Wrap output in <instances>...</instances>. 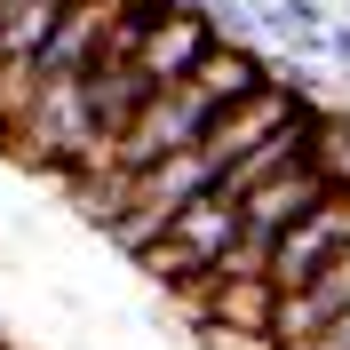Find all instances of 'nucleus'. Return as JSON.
<instances>
[{"label": "nucleus", "mask_w": 350, "mask_h": 350, "mask_svg": "<svg viewBox=\"0 0 350 350\" xmlns=\"http://www.w3.org/2000/svg\"><path fill=\"white\" fill-rule=\"evenodd\" d=\"M207 48H215V32H207V24L191 16V8H175V16L159 24L152 40L135 48V80L152 88V96H167V88H183L199 64H207Z\"/></svg>", "instance_id": "nucleus-5"}, {"label": "nucleus", "mask_w": 350, "mask_h": 350, "mask_svg": "<svg viewBox=\"0 0 350 350\" xmlns=\"http://www.w3.org/2000/svg\"><path fill=\"white\" fill-rule=\"evenodd\" d=\"M327 24H334L327 0H262V8H255V40L279 48V56H310V64H319Z\"/></svg>", "instance_id": "nucleus-7"}, {"label": "nucleus", "mask_w": 350, "mask_h": 350, "mask_svg": "<svg viewBox=\"0 0 350 350\" xmlns=\"http://www.w3.org/2000/svg\"><path fill=\"white\" fill-rule=\"evenodd\" d=\"M0 350H8V342H0Z\"/></svg>", "instance_id": "nucleus-10"}, {"label": "nucleus", "mask_w": 350, "mask_h": 350, "mask_svg": "<svg viewBox=\"0 0 350 350\" xmlns=\"http://www.w3.org/2000/svg\"><path fill=\"white\" fill-rule=\"evenodd\" d=\"M183 88H191L207 111H231V104H247V96L271 88V48H223V40H215V48H207V64H199Z\"/></svg>", "instance_id": "nucleus-6"}, {"label": "nucleus", "mask_w": 350, "mask_h": 350, "mask_svg": "<svg viewBox=\"0 0 350 350\" xmlns=\"http://www.w3.org/2000/svg\"><path fill=\"white\" fill-rule=\"evenodd\" d=\"M319 64L334 72V88H350V16L327 24V48H319Z\"/></svg>", "instance_id": "nucleus-8"}, {"label": "nucleus", "mask_w": 350, "mask_h": 350, "mask_svg": "<svg viewBox=\"0 0 350 350\" xmlns=\"http://www.w3.org/2000/svg\"><path fill=\"white\" fill-rule=\"evenodd\" d=\"M231 247H239V207L207 191V199H191V207H175L167 231H159L135 262H144L159 286H175V295H199V286L231 262Z\"/></svg>", "instance_id": "nucleus-1"}, {"label": "nucleus", "mask_w": 350, "mask_h": 350, "mask_svg": "<svg viewBox=\"0 0 350 350\" xmlns=\"http://www.w3.org/2000/svg\"><path fill=\"white\" fill-rule=\"evenodd\" d=\"M342 247H350V175L310 207V215H295L279 239L262 247V286H271V295H303Z\"/></svg>", "instance_id": "nucleus-2"}, {"label": "nucleus", "mask_w": 350, "mask_h": 350, "mask_svg": "<svg viewBox=\"0 0 350 350\" xmlns=\"http://www.w3.org/2000/svg\"><path fill=\"white\" fill-rule=\"evenodd\" d=\"M334 183H342V159H334V152H310V159H295V167H279L271 183H255V191L239 199V239L247 247H271L286 223L310 215Z\"/></svg>", "instance_id": "nucleus-4"}, {"label": "nucleus", "mask_w": 350, "mask_h": 350, "mask_svg": "<svg viewBox=\"0 0 350 350\" xmlns=\"http://www.w3.org/2000/svg\"><path fill=\"white\" fill-rule=\"evenodd\" d=\"M207 128H215V111L199 104L191 88H167V96H152V104L128 120V135L104 152V167L144 175V167H159V159H175V152H199V144H207Z\"/></svg>", "instance_id": "nucleus-3"}, {"label": "nucleus", "mask_w": 350, "mask_h": 350, "mask_svg": "<svg viewBox=\"0 0 350 350\" xmlns=\"http://www.w3.org/2000/svg\"><path fill=\"white\" fill-rule=\"evenodd\" d=\"M247 8H262V0H247Z\"/></svg>", "instance_id": "nucleus-9"}]
</instances>
